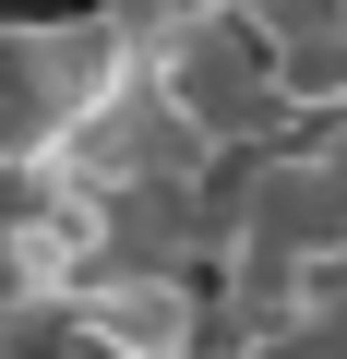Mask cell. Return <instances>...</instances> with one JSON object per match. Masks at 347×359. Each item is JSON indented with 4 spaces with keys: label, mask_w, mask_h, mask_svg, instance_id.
Masks as SVG:
<instances>
[{
    "label": "cell",
    "mask_w": 347,
    "mask_h": 359,
    "mask_svg": "<svg viewBox=\"0 0 347 359\" xmlns=\"http://www.w3.org/2000/svg\"><path fill=\"white\" fill-rule=\"evenodd\" d=\"M132 72H144V48L120 25V0H96V13H0V216L84 192V156H96Z\"/></svg>",
    "instance_id": "7a4b0ae2"
},
{
    "label": "cell",
    "mask_w": 347,
    "mask_h": 359,
    "mask_svg": "<svg viewBox=\"0 0 347 359\" xmlns=\"http://www.w3.org/2000/svg\"><path fill=\"white\" fill-rule=\"evenodd\" d=\"M204 264H216V335H275L287 299L323 264H347V120H299L228 156Z\"/></svg>",
    "instance_id": "6da1fadb"
},
{
    "label": "cell",
    "mask_w": 347,
    "mask_h": 359,
    "mask_svg": "<svg viewBox=\"0 0 347 359\" xmlns=\"http://www.w3.org/2000/svg\"><path fill=\"white\" fill-rule=\"evenodd\" d=\"M275 347H347V264H323V276H311V287L287 299Z\"/></svg>",
    "instance_id": "277c9868"
},
{
    "label": "cell",
    "mask_w": 347,
    "mask_h": 359,
    "mask_svg": "<svg viewBox=\"0 0 347 359\" xmlns=\"http://www.w3.org/2000/svg\"><path fill=\"white\" fill-rule=\"evenodd\" d=\"M120 25H132V48H144L156 96L180 108L204 144L240 156V144L299 132V96H287V72H275L264 13H240V0H120Z\"/></svg>",
    "instance_id": "3957f363"
}]
</instances>
